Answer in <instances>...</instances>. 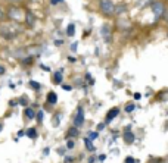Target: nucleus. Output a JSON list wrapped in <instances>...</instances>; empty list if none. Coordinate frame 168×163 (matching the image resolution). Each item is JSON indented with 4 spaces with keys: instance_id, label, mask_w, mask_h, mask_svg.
<instances>
[{
    "instance_id": "5701e85b",
    "label": "nucleus",
    "mask_w": 168,
    "mask_h": 163,
    "mask_svg": "<svg viewBox=\"0 0 168 163\" xmlns=\"http://www.w3.org/2000/svg\"><path fill=\"white\" fill-rule=\"evenodd\" d=\"M61 3H63V0H50V5H53V6L61 5Z\"/></svg>"
},
{
    "instance_id": "f3484780",
    "label": "nucleus",
    "mask_w": 168,
    "mask_h": 163,
    "mask_svg": "<svg viewBox=\"0 0 168 163\" xmlns=\"http://www.w3.org/2000/svg\"><path fill=\"white\" fill-rule=\"evenodd\" d=\"M30 85H31V88H34V90H40V88H41V85H40L37 81H33V79L30 81Z\"/></svg>"
},
{
    "instance_id": "9b49d317",
    "label": "nucleus",
    "mask_w": 168,
    "mask_h": 163,
    "mask_svg": "<svg viewBox=\"0 0 168 163\" xmlns=\"http://www.w3.org/2000/svg\"><path fill=\"white\" fill-rule=\"evenodd\" d=\"M47 103H49V104H56V103H58V94H56L55 91H50V93L47 94Z\"/></svg>"
},
{
    "instance_id": "f03ea898",
    "label": "nucleus",
    "mask_w": 168,
    "mask_h": 163,
    "mask_svg": "<svg viewBox=\"0 0 168 163\" xmlns=\"http://www.w3.org/2000/svg\"><path fill=\"white\" fill-rule=\"evenodd\" d=\"M8 16H9L11 19H14V21L19 22V21H22V16H25V13L22 15V9H21L19 6L12 5V6L8 9Z\"/></svg>"
},
{
    "instance_id": "4468645a",
    "label": "nucleus",
    "mask_w": 168,
    "mask_h": 163,
    "mask_svg": "<svg viewBox=\"0 0 168 163\" xmlns=\"http://www.w3.org/2000/svg\"><path fill=\"white\" fill-rule=\"evenodd\" d=\"M66 34H68L69 37H74V34H75V25H74V24H69V25H68Z\"/></svg>"
},
{
    "instance_id": "f257e3e1",
    "label": "nucleus",
    "mask_w": 168,
    "mask_h": 163,
    "mask_svg": "<svg viewBox=\"0 0 168 163\" xmlns=\"http://www.w3.org/2000/svg\"><path fill=\"white\" fill-rule=\"evenodd\" d=\"M99 9L105 16L115 15V3L112 0H99Z\"/></svg>"
},
{
    "instance_id": "bb28decb",
    "label": "nucleus",
    "mask_w": 168,
    "mask_h": 163,
    "mask_svg": "<svg viewBox=\"0 0 168 163\" xmlns=\"http://www.w3.org/2000/svg\"><path fill=\"white\" fill-rule=\"evenodd\" d=\"M125 163H137V162H136L133 157H127V159H125Z\"/></svg>"
},
{
    "instance_id": "aec40b11",
    "label": "nucleus",
    "mask_w": 168,
    "mask_h": 163,
    "mask_svg": "<svg viewBox=\"0 0 168 163\" xmlns=\"http://www.w3.org/2000/svg\"><path fill=\"white\" fill-rule=\"evenodd\" d=\"M5 16H6V12H5V9H3L2 6H0V22L5 19Z\"/></svg>"
},
{
    "instance_id": "2f4dec72",
    "label": "nucleus",
    "mask_w": 168,
    "mask_h": 163,
    "mask_svg": "<svg viewBox=\"0 0 168 163\" xmlns=\"http://www.w3.org/2000/svg\"><path fill=\"white\" fill-rule=\"evenodd\" d=\"M62 44H63L62 40H56V41H55V46H62Z\"/></svg>"
},
{
    "instance_id": "7c9ffc66",
    "label": "nucleus",
    "mask_w": 168,
    "mask_h": 163,
    "mask_svg": "<svg viewBox=\"0 0 168 163\" xmlns=\"http://www.w3.org/2000/svg\"><path fill=\"white\" fill-rule=\"evenodd\" d=\"M133 97H134L136 100H140V99H142V94H140V93H134V96H133Z\"/></svg>"
},
{
    "instance_id": "9d476101",
    "label": "nucleus",
    "mask_w": 168,
    "mask_h": 163,
    "mask_svg": "<svg viewBox=\"0 0 168 163\" xmlns=\"http://www.w3.org/2000/svg\"><path fill=\"white\" fill-rule=\"evenodd\" d=\"M62 81H63V74H62V71L55 72V74H53V82L58 85V84H62Z\"/></svg>"
},
{
    "instance_id": "39448f33",
    "label": "nucleus",
    "mask_w": 168,
    "mask_h": 163,
    "mask_svg": "<svg viewBox=\"0 0 168 163\" xmlns=\"http://www.w3.org/2000/svg\"><path fill=\"white\" fill-rule=\"evenodd\" d=\"M100 34H102V37H103V40L106 43L112 41V33H111V27L108 24H103V27L100 28Z\"/></svg>"
},
{
    "instance_id": "e433bc0d",
    "label": "nucleus",
    "mask_w": 168,
    "mask_h": 163,
    "mask_svg": "<svg viewBox=\"0 0 168 163\" xmlns=\"http://www.w3.org/2000/svg\"><path fill=\"white\" fill-rule=\"evenodd\" d=\"M9 2H12V3H18V2H21V0H9Z\"/></svg>"
},
{
    "instance_id": "6e6552de",
    "label": "nucleus",
    "mask_w": 168,
    "mask_h": 163,
    "mask_svg": "<svg viewBox=\"0 0 168 163\" xmlns=\"http://www.w3.org/2000/svg\"><path fill=\"white\" fill-rule=\"evenodd\" d=\"M120 115V109L118 107H114V109H111L108 113H106V120H105V123H109V122H112L117 116Z\"/></svg>"
},
{
    "instance_id": "c9c22d12",
    "label": "nucleus",
    "mask_w": 168,
    "mask_h": 163,
    "mask_svg": "<svg viewBox=\"0 0 168 163\" xmlns=\"http://www.w3.org/2000/svg\"><path fill=\"white\" fill-rule=\"evenodd\" d=\"M18 135H19V137H22V135H25V132H24V131H19V132H18Z\"/></svg>"
},
{
    "instance_id": "ddd939ff",
    "label": "nucleus",
    "mask_w": 168,
    "mask_h": 163,
    "mask_svg": "<svg viewBox=\"0 0 168 163\" xmlns=\"http://www.w3.org/2000/svg\"><path fill=\"white\" fill-rule=\"evenodd\" d=\"M127 11V6L125 5H120V6H115V15H121Z\"/></svg>"
},
{
    "instance_id": "4c0bfd02",
    "label": "nucleus",
    "mask_w": 168,
    "mask_h": 163,
    "mask_svg": "<svg viewBox=\"0 0 168 163\" xmlns=\"http://www.w3.org/2000/svg\"><path fill=\"white\" fill-rule=\"evenodd\" d=\"M2 129H3V125H2V123H0V132H2Z\"/></svg>"
},
{
    "instance_id": "4be33fe9",
    "label": "nucleus",
    "mask_w": 168,
    "mask_h": 163,
    "mask_svg": "<svg viewBox=\"0 0 168 163\" xmlns=\"http://www.w3.org/2000/svg\"><path fill=\"white\" fill-rule=\"evenodd\" d=\"M74 145H75V144H74V141H72V140H68V141H66V148H69V150H71V148H74Z\"/></svg>"
},
{
    "instance_id": "7ed1b4c3",
    "label": "nucleus",
    "mask_w": 168,
    "mask_h": 163,
    "mask_svg": "<svg viewBox=\"0 0 168 163\" xmlns=\"http://www.w3.org/2000/svg\"><path fill=\"white\" fill-rule=\"evenodd\" d=\"M150 8H152V13L155 15V18L156 19H161V18H164L165 16V6L161 3V2H152V5H150Z\"/></svg>"
},
{
    "instance_id": "c756f323",
    "label": "nucleus",
    "mask_w": 168,
    "mask_h": 163,
    "mask_svg": "<svg viewBox=\"0 0 168 163\" xmlns=\"http://www.w3.org/2000/svg\"><path fill=\"white\" fill-rule=\"evenodd\" d=\"M77 46H78V43H72V46H71V50H72V52H77Z\"/></svg>"
},
{
    "instance_id": "423d86ee",
    "label": "nucleus",
    "mask_w": 168,
    "mask_h": 163,
    "mask_svg": "<svg viewBox=\"0 0 168 163\" xmlns=\"http://www.w3.org/2000/svg\"><path fill=\"white\" fill-rule=\"evenodd\" d=\"M83 123H84V110H83V107H78L77 116H75V119H74V126L80 128Z\"/></svg>"
},
{
    "instance_id": "a211bd4d",
    "label": "nucleus",
    "mask_w": 168,
    "mask_h": 163,
    "mask_svg": "<svg viewBox=\"0 0 168 163\" xmlns=\"http://www.w3.org/2000/svg\"><path fill=\"white\" fill-rule=\"evenodd\" d=\"M134 109H136V104H134V103H130V104L125 106V112H127V113H131Z\"/></svg>"
},
{
    "instance_id": "b1692460",
    "label": "nucleus",
    "mask_w": 168,
    "mask_h": 163,
    "mask_svg": "<svg viewBox=\"0 0 168 163\" xmlns=\"http://www.w3.org/2000/svg\"><path fill=\"white\" fill-rule=\"evenodd\" d=\"M31 60H33L31 57H27V59H22L21 62H22V65H30V63H31Z\"/></svg>"
},
{
    "instance_id": "dca6fc26",
    "label": "nucleus",
    "mask_w": 168,
    "mask_h": 163,
    "mask_svg": "<svg viewBox=\"0 0 168 163\" xmlns=\"http://www.w3.org/2000/svg\"><path fill=\"white\" fill-rule=\"evenodd\" d=\"M84 142H86V148H87L89 151H93V150H95V147H93V144H92V140H90V138H86V140H84Z\"/></svg>"
},
{
    "instance_id": "2eb2a0df",
    "label": "nucleus",
    "mask_w": 168,
    "mask_h": 163,
    "mask_svg": "<svg viewBox=\"0 0 168 163\" xmlns=\"http://www.w3.org/2000/svg\"><path fill=\"white\" fill-rule=\"evenodd\" d=\"M27 135L31 138V140H34V138H37V131H36V128H30L28 131H27Z\"/></svg>"
},
{
    "instance_id": "f8f14e48",
    "label": "nucleus",
    "mask_w": 168,
    "mask_h": 163,
    "mask_svg": "<svg viewBox=\"0 0 168 163\" xmlns=\"http://www.w3.org/2000/svg\"><path fill=\"white\" fill-rule=\"evenodd\" d=\"M25 116H27V119H34V116H36L34 109L33 107H27L25 109Z\"/></svg>"
},
{
    "instance_id": "f704fd0d",
    "label": "nucleus",
    "mask_w": 168,
    "mask_h": 163,
    "mask_svg": "<svg viewBox=\"0 0 168 163\" xmlns=\"http://www.w3.org/2000/svg\"><path fill=\"white\" fill-rule=\"evenodd\" d=\"M41 69H46V71H50V69H49V66H44V65H41Z\"/></svg>"
},
{
    "instance_id": "c85d7f7f",
    "label": "nucleus",
    "mask_w": 168,
    "mask_h": 163,
    "mask_svg": "<svg viewBox=\"0 0 168 163\" xmlns=\"http://www.w3.org/2000/svg\"><path fill=\"white\" fill-rule=\"evenodd\" d=\"M62 88H63L65 91H71V90H72V85H62Z\"/></svg>"
},
{
    "instance_id": "20e7f679",
    "label": "nucleus",
    "mask_w": 168,
    "mask_h": 163,
    "mask_svg": "<svg viewBox=\"0 0 168 163\" xmlns=\"http://www.w3.org/2000/svg\"><path fill=\"white\" fill-rule=\"evenodd\" d=\"M0 34H2V37H3L5 40H14V38L16 37V33H14V31L11 30V25L2 27V28H0Z\"/></svg>"
},
{
    "instance_id": "6ab92c4d",
    "label": "nucleus",
    "mask_w": 168,
    "mask_h": 163,
    "mask_svg": "<svg viewBox=\"0 0 168 163\" xmlns=\"http://www.w3.org/2000/svg\"><path fill=\"white\" fill-rule=\"evenodd\" d=\"M68 135H69V137H77V135H78V131H77V126H74V128H71V129H69V132H68Z\"/></svg>"
},
{
    "instance_id": "473e14b6",
    "label": "nucleus",
    "mask_w": 168,
    "mask_h": 163,
    "mask_svg": "<svg viewBox=\"0 0 168 163\" xmlns=\"http://www.w3.org/2000/svg\"><path fill=\"white\" fill-rule=\"evenodd\" d=\"M68 62H69V63H75L77 60H75V57H69V56H68Z\"/></svg>"
},
{
    "instance_id": "412c9836",
    "label": "nucleus",
    "mask_w": 168,
    "mask_h": 163,
    "mask_svg": "<svg viewBox=\"0 0 168 163\" xmlns=\"http://www.w3.org/2000/svg\"><path fill=\"white\" fill-rule=\"evenodd\" d=\"M98 137H99V132H90V134H89V138H90V140H96Z\"/></svg>"
},
{
    "instance_id": "cd10ccee",
    "label": "nucleus",
    "mask_w": 168,
    "mask_h": 163,
    "mask_svg": "<svg viewBox=\"0 0 168 163\" xmlns=\"http://www.w3.org/2000/svg\"><path fill=\"white\" fill-rule=\"evenodd\" d=\"M5 72H6V68L3 65H0V75H5Z\"/></svg>"
},
{
    "instance_id": "1a4fd4ad",
    "label": "nucleus",
    "mask_w": 168,
    "mask_h": 163,
    "mask_svg": "<svg viewBox=\"0 0 168 163\" xmlns=\"http://www.w3.org/2000/svg\"><path fill=\"white\" fill-rule=\"evenodd\" d=\"M122 138H124V141L125 142H128V144H131V142H134V134L131 132V131H125L124 132V135H122Z\"/></svg>"
},
{
    "instance_id": "a878e982",
    "label": "nucleus",
    "mask_w": 168,
    "mask_h": 163,
    "mask_svg": "<svg viewBox=\"0 0 168 163\" xmlns=\"http://www.w3.org/2000/svg\"><path fill=\"white\" fill-rule=\"evenodd\" d=\"M37 120H38V122H41V120H43V112H41V110L37 113Z\"/></svg>"
},
{
    "instance_id": "393cba45",
    "label": "nucleus",
    "mask_w": 168,
    "mask_h": 163,
    "mask_svg": "<svg viewBox=\"0 0 168 163\" xmlns=\"http://www.w3.org/2000/svg\"><path fill=\"white\" fill-rule=\"evenodd\" d=\"M19 103L24 104V106H27V104H28V99H27V97H22V99L19 100Z\"/></svg>"
},
{
    "instance_id": "0eeeda50",
    "label": "nucleus",
    "mask_w": 168,
    "mask_h": 163,
    "mask_svg": "<svg viewBox=\"0 0 168 163\" xmlns=\"http://www.w3.org/2000/svg\"><path fill=\"white\" fill-rule=\"evenodd\" d=\"M25 25L28 28H33L36 25V16H34V13L31 11H27L25 12Z\"/></svg>"
},
{
    "instance_id": "72a5a7b5",
    "label": "nucleus",
    "mask_w": 168,
    "mask_h": 163,
    "mask_svg": "<svg viewBox=\"0 0 168 163\" xmlns=\"http://www.w3.org/2000/svg\"><path fill=\"white\" fill-rule=\"evenodd\" d=\"M105 128V123H100V125H98V131H102Z\"/></svg>"
}]
</instances>
